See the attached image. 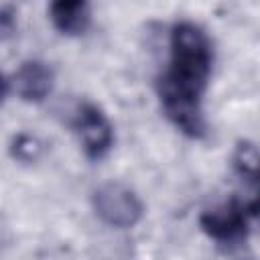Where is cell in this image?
<instances>
[{
    "label": "cell",
    "instance_id": "cell-1",
    "mask_svg": "<svg viewBox=\"0 0 260 260\" xmlns=\"http://www.w3.org/2000/svg\"><path fill=\"white\" fill-rule=\"evenodd\" d=\"M213 49L207 32L191 22H177L171 30L169 69L158 79V98L169 120L187 136L205 134L203 93L211 75Z\"/></svg>",
    "mask_w": 260,
    "mask_h": 260
},
{
    "label": "cell",
    "instance_id": "cell-5",
    "mask_svg": "<svg viewBox=\"0 0 260 260\" xmlns=\"http://www.w3.org/2000/svg\"><path fill=\"white\" fill-rule=\"evenodd\" d=\"M53 83H55L53 69L37 59L24 61L10 79V87L24 102H43L53 91Z\"/></svg>",
    "mask_w": 260,
    "mask_h": 260
},
{
    "label": "cell",
    "instance_id": "cell-4",
    "mask_svg": "<svg viewBox=\"0 0 260 260\" xmlns=\"http://www.w3.org/2000/svg\"><path fill=\"white\" fill-rule=\"evenodd\" d=\"M73 128L89 158H102L114 144V128L108 116L95 104L79 106Z\"/></svg>",
    "mask_w": 260,
    "mask_h": 260
},
{
    "label": "cell",
    "instance_id": "cell-7",
    "mask_svg": "<svg viewBox=\"0 0 260 260\" xmlns=\"http://www.w3.org/2000/svg\"><path fill=\"white\" fill-rule=\"evenodd\" d=\"M232 162H234L236 173L242 179H246L250 183H256V179H258V148H256L254 142H250V140L240 142L234 150Z\"/></svg>",
    "mask_w": 260,
    "mask_h": 260
},
{
    "label": "cell",
    "instance_id": "cell-9",
    "mask_svg": "<svg viewBox=\"0 0 260 260\" xmlns=\"http://www.w3.org/2000/svg\"><path fill=\"white\" fill-rule=\"evenodd\" d=\"M8 87H10V81L0 73V104L4 102V98H6V93H8Z\"/></svg>",
    "mask_w": 260,
    "mask_h": 260
},
{
    "label": "cell",
    "instance_id": "cell-8",
    "mask_svg": "<svg viewBox=\"0 0 260 260\" xmlns=\"http://www.w3.org/2000/svg\"><path fill=\"white\" fill-rule=\"evenodd\" d=\"M10 152L20 162H35L43 154V142L35 134L20 132L14 136V140L10 144Z\"/></svg>",
    "mask_w": 260,
    "mask_h": 260
},
{
    "label": "cell",
    "instance_id": "cell-6",
    "mask_svg": "<svg viewBox=\"0 0 260 260\" xmlns=\"http://www.w3.org/2000/svg\"><path fill=\"white\" fill-rule=\"evenodd\" d=\"M53 26L67 37L83 35L91 24V8L83 0H57L49 6Z\"/></svg>",
    "mask_w": 260,
    "mask_h": 260
},
{
    "label": "cell",
    "instance_id": "cell-2",
    "mask_svg": "<svg viewBox=\"0 0 260 260\" xmlns=\"http://www.w3.org/2000/svg\"><path fill=\"white\" fill-rule=\"evenodd\" d=\"M256 211L258 203L254 195L250 199H232L223 205L203 211L199 223L211 240L221 244H236L246 238L248 228L256 217Z\"/></svg>",
    "mask_w": 260,
    "mask_h": 260
},
{
    "label": "cell",
    "instance_id": "cell-3",
    "mask_svg": "<svg viewBox=\"0 0 260 260\" xmlns=\"http://www.w3.org/2000/svg\"><path fill=\"white\" fill-rule=\"evenodd\" d=\"M93 209L98 217L112 228H132L140 221L144 205L140 197L122 183H106L93 193Z\"/></svg>",
    "mask_w": 260,
    "mask_h": 260
}]
</instances>
